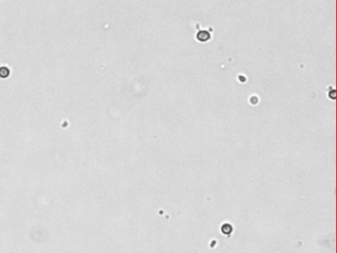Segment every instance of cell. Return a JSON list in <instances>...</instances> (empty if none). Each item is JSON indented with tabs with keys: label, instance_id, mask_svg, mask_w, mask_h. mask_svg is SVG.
Here are the masks:
<instances>
[{
	"label": "cell",
	"instance_id": "6da1fadb",
	"mask_svg": "<svg viewBox=\"0 0 337 253\" xmlns=\"http://www.w3.org/2000/svg\"><path fill=\"white\" fill-rule=\"evenodd\" d=\"M197 39L199 41H204L205 42V41H208L210 39V34H209L207 31H202L197 35Z\"/></svg>",
	"mask_w": 337,
	"mask_h": 253
},
{
	"label": "cell",
	"instance_id": "7a4b0ae2",
	"mask_svg": "<svg viewBox=\"0 0 337 253\" xmlns=\"http://www.w3.org/2000/svg\"><path fill=\"white\" fill-rule=\"evenodd\" d=\"M9 75V69L6 67H1L0 68V77L6 78Z\"/></svg>",
	"mask_w": 337,
	"mask_h": 253
}]
</instances>
